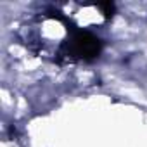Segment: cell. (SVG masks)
<instances>
[{
	"label": "cell",
	"instance_id": "1",
	"mask_svg": "<svg viewBox=\"0 0 147 147\" xmlns=\"http://www.w3.org/2000/svg\"><path fill=\"white\" fill-rule=\"evenodd\" d=\"M24 33L26 45L57 62L88 61L100 52V40L92 31L80 28L62 11L45 12L26 24Z\"/></svg>",
	"mask_w": 147,
	"mask_h": 147
}]
</instances>
